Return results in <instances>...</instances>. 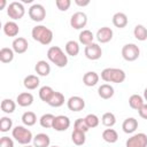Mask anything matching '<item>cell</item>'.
Masks as SVG:
<instances>
[{
    "mask_svg": "<svg viewBox=\"0 0 147 147\" xmlns=\"http://www.w3.org/2000/svg\"><path fill=\"white\" fill-rule=\"evenodd\" d=\"M31 37L33 38V40L40 42L41 45H49L53 40V31L51 29H48L45 25H36L32 28L31 31Z\"/></svg>",
    "mask_w": 147,
    "mask_h": 147,
    "instance_id": "cell-1",
    "label": "cell"
},
{
    "mask_svg": "<svg viewBox=\"0 0 147 147\" xmlns=\"http://www.w3.org/2000/svg\"><path fill=\"white\" fill-rule=\"evenodd\" d=\"M126 74L119 68H106L101 71V79L106 83L121 84L125 80Z\"/></svg>",
    "mask_w": 147,
    "mask_h": 147,
    "instance_id": "cell-2",
    "label": "cell"
},
{
    "mask_svg": "<svg viewBox=\"0 0 147 147\" xmlns=\"http://www.w3.org/2000/svg\"><path fill=\"white\" fill-rule=\"evenodd\" d=\"M47 59L59 68H64L68 64V55L59 46H51L48 48Z\"/></svg>",
    "mask_w": 147,
    "mask_h": 147,
    "instance_id": "cell-3",
    "label": "cell"
},
{
    "mask_svg": "<svg viewBox=\"0 0 147 147\" xmlns=\"http://www.w3.org/2000/svg\"><path fill=\"white\" fill-rule=\"evenodd\" d=\"M11 136L13 138L21 145H29L32 140H33V136L32 132L26 129L23 125H16L13 130H11Z\"/></svg>",
    "mask_w": 147,
    "mask_h": 147,
    "instance_id": "cell-4",
    "label": "cell"
},
{
    "mask_svg": "<svg viewBox=\"0 0 147 147\" xmlns=\"http://www.w3.org/2000/svg\"><path fill=\"white\" fill-rule=\"evenodd\" d=\"M25 14V8L22 2L20 1H13L7 6V15L13 21L21 20Z\"/></svg>",
    "mask_w": 147,
    "mask_h": 147,
    "instance_id": "cell-5",
    "label": "cell"
},
{
    "mask_svg": "<svg viewBox=\"0 0 147 147\" xmlns=\"http://www.w3.org/2000/svg\"><path fill=\"white\" fill-rule=\"evenodd\" d=\"M140 55V49L136 44H125L122 47V56L127 62L136 61Z\"/></svg>",
    "mask_w": 147,
    "mask_h": 147,
    "instance_id": "cell-6",
    "label": "cell"
},
{
    "mask_svg": "<svg viewBox=\"0 0 147 147\" xmlns=\"http://www.w3.org/2000/svg\"><path fill=\"white\" fill-rule=\"evenodd\" d=\"M29 17L34 22H42L46 17V9L40 3H33L28 10Z\"/></svg>",
    "mask_w": 147,
    "mask_h": 147,
    "instance_id": "cell-7",
    "label": "cell"
},
{
    "mask_svg": "<svg viewBox=\"0 0 147 147\" xmlns=\"http://www.w3.org/2000/svg\"><path fill=\"white\" fill-rule=\"evenodd\" d=\"M87 24V15L84 11H76L70 17V25L75 30H80Z\"/></svg>",
    "mask_w": 147,
    "mask_h": 147,
    "instance_id": "cell-8",
    "label": "cell"
},
{
    "mask_svg": "<svg viewBox=\"0 0 147 147\" xmlns=\"http://www.w3.org/2000/svg\"><path fill=\"white\" fill-rule=\"evenodd\" d=\"M125 147H147V134L140 132L131 136L126 140Z\"/></svg>",
    "mask_w": 147,
    "mask_h": 147,
    "instance_id": "cell-9",
    "label": "cell"
},
{
    "mask_svg": "<svg viewBox=\"0 0 147 147\" xmlns=\"http://www.w3.org/2000/svg\"><path fill=\"white\" fill-rule=\"evenodd\" d=\"M84 54H85L86 59H88V60H92V61L99 60L102 56L101 46L99 44H96V42H93V44H91L88 46H85Z\"/></svg>",
    "mask_w": 147,
    "mask_h": 147,
    "instance_id": "cell-10",
    "label": "cell"
},
{
    "mask_svg": "<svg viewBox=\"0 0 147 147\" xmlns=\"http://www.w3.org/2000/svg\"><path fill=\"white\" fill-rule=\"evenodd\" d=\"M70 124H71V122H70V118L68 116L59 115V116H55L52 129H54L57 132H63L70 127Z\"/></svg>",
    "mask_w": 147,
    "mask_h": 147,
    "instance_id": "cell-11",
    "label": "cell"
},
{
    "mask_svg": "<svg viewBox=\"0 0 147 147\" xmlns=\"http://www.w3.org/2000/svg\"><path fill=\"white\" fill-rule=\"evenodd\" d=\"M67 107L71 111H80L85 108V100L78 95L70 96L67 101Z\"/></svg>",
    "mask_w": 147,
    "mask_h": 147,
    "instance_id": "cell-12",
    "label": "cell"
},
{
    "mask_svg": "<svg viewBox=\"0 0 147 147\" xmlns=\"http://www.w3.org/2000/svg\"><path fill=\"white\" fill-rule=\"evenodd\" d=\"M113 36H114V32H113V30H111L110 28H108V26H102V28H100V29L96 31V34H95L98 41L101 42V44H107V42H109V41L113 39Z\"/></svg>",
    "mask_w": 147,
    "mask_h": 147,
    "instance_id": "cell-13",
    "label": "cell"
},
{
    "mask_svg": "<svg viewBox=\"0 0 147 147\" xmlns=\"http://www.w3.org/2000/svg\"><path fill=\"white\" fill-rule=\"evenodd\" d=\"M29 42L23 37H16L11 42V48L16 54H23L28 51Z\"/></svg>",
    "mask_w": 147,
    "mask_h": 147,
    "instance_id": "cell-14",
    "label": "cell"
},
{
    "mask_svg": "<svg viewBox=\"0 0 147 147\" xmlns=\"http://www.w3.org/2000/svg\"><path fill=\"white\" fill-rule=\"evenodd\" d=\"M99 79H100V76L95 71H87L83 76V83L85 86H88V87L95 86L99 83Z\"/></svg>",
    "mask_w": 147,
    "mask_h": 147,
    "instance_id": "cell-15",
    "label": "cell"
},
{
    "mask_svg": "<svg viewBox=\"0 0 147 147\" xmlns=\"http://www.w3.org/2000/svg\"><path fill=\"white\" fill-rule=\"evenodd\" d=\"M3 33L8 37H16L20 32V28L15 21H8L3 24Z\"/></svg>",
    "mask_w": 147,
    "mask_h": 147,
    "instance_id": "cell-16",
    "label": "cell"
},
{
    "mask_svg": "<svg viewBox=\"0 0 147 147\" xmlns=\"http://www.w3.org/2000/svg\"><path fill=\"white\" fill-rule=\"evenodd\" d=\"M16 103L21 107H29L33 103V95L30 92H22L17 95Z\"/></svg>",
    "mask_w": 147,
    "mask_h": 147,
    "instance_id": "cell-17",
    "label": "cell"
},
{
    "mask_svg": "<svg viewBox=\"0 0 147 147\" xmlns=\"http://www.w3.org/2000/svg\"><path fill=\"white\" fill-rule=\"evenodd\" d=\"M34 70L37 72L38 76H41V77H46L49 75L51 72V65L48 62H46L45 60H40L36 63L34 65Z\"/></svg>",
    "mask_w": 147,
    "mask_h": 147,
    "instance_id": "cell-18",
    "label": "cell"
},
{
    "mask_svg": "<svg viewBox=\"0 0 147 147\" xmlns=\"http://www.w3.org/2000/svg\"><path fill=\"white\" fill-rule=\"evenodd\" d=\"M32 142L34 147H49L51 138L46 133H38L33 137Z\"/></svg>",
    "mask_w": 147,
    "mask_h": 147,
    "instance_id": "cell-19",
    "label": "cell"
},
{
    "mask_svg": "<svg viewBox=\"0 0 147 147\" xmlns=\"http://www.w3.org/2000/svg\"><path fill=\"white\" fill-rule=\"evenodd\" d=\"M114 93H115L114 92V87L110 84H102L98 88V94L103 100H108V99L113 98Z\"/></svg>",
    "mask_w": 147,
    "mask_h": 147,
    "instance_id": "cell-20",
    "label": "cell"
},
{
    "mask_svg": "<svg viewBox=\"0 0 147 147\" xmlns=\"http://www.w3.org/2000/svg\"><path fill=\"white\" fill-rule=\"evenodd\" d=\"M122 129L125 133L131 134L138 129V121L134 117H127L126 119H124L122 124Z\"/></svg>",
    "mask_w": 147,
    "mask_h": 147,
    "instance_id": "cell-21",
    "label": "cell"
},
{
    "mask_svg": "<svg viewBox=\"0 0 147 147\" xmlns=\"http://www.w3.org/2000/svg\"><path fill=\"white\" fill-rule=\"evenodd\" d=\"M127 23H129V20H127L126 14H124L122 11H118V13L114 14V16H113V24L116 28L123 29V28H125L127 25Z\"/></svg>",
    "mask_w": 147,
    "mask_h": 147,
    "instance_id": "cell-22",
    "label": "cell"
},
{
    "mask_svg": "<svg viewBox=\"0 0 147 147\" xmlns=\"http://www.w3.org/2000/svg\"><path fill=\"white\" fill-rule=\"evenodd\" d=\"M40 84V80H39V77L37 75H28L24 80H23V85L26 90H36Z\"/></svg>",
    "mask_w": 147,
    "mask_h": 147,
    "instance_id": "cell-23",
    "label": "cell"
},
{
    "mask_svg": "<svg viewBox=\"0 0 147 147\" xmlns=\"http://www.w3.org/2000/svg\"><path fill=\"white\" fill-rule=\"evenodd\" d=\"M64 101H65L64 95L61 92H56L55 91L53 93L52 98L49 99V101L47 102V105H49L51 107H54V108H59V107H61V106L64 105Z\"/></svg>",
    "mask_w": 147,
    "mask_h": 147,
    "instance_id": "cell-24",
    "label": "cell"
},
{
    "mask_svg": "<svg viewBox=\"0 0 147 147\" xmlns=\"http://www.w3.org/2000/svg\"><path fill=\"white\" fill-rule=\"evenodd\" d=\"M102 139L106 142H108V144H115L118 140V133H117L116 130L108 127V129L103 130V132H102Z\"/></svg>",
    "mask_w": 147,
    "mask_h": 147,
    "instance_id": "cell-25",
    "label": "cell"
},
{
    "mask_svg": "<svg viewBox=\"0 0 147 147\" xmlns=\"http://www.w3.org/2000/svg\"><path fill=\"white\" fill-rule=\"evenodd\" d=\"M78 39H79V42H80V44H83L84 46H88V45L93 44L94 34H93V32L90 31V30H83V31H80Z\"/></svg>",
    "mask_w": 147,
    "mask_h": 147,
    "instance_id": "cell-26",
    "label": "cell"
},
{
    "mask_svg": "<svg viewBox=\"0 0 147 147\" xmlns=\"http://www.w3.org/2000/svg\"><path fill=\"white\" fill-rule=\"evenodd\" d=\"M64 48H65L67 55H70V56H77V55L79 54V51H80L79 44H78L77 41H75V40H69V41H67Z\"/></svg>",
    "mask_w": 147,
    "mask_h": 147,
    "instance_id": "cell-27",
    "label": "cell"
},
{
    "mask_svg": "<svg viewBox=\"0 0 147 147\" xmlns=\"http://www.w3.org/2000/svg\"><path fill=\"white\" fill-rule=\"evenodd\" d=\"M14 54L15 52L13 48L9 47H3L0 49V61L2 63H10L14 60Z\"/></svg>",
    "mask_w": 147,
    "mask_h": 147,
    "instance_id": "cell-28",
    "label": "cell"
},
{
    "mask_svg": "<svg viewBox=\"0 0 147 147\" xmlns=\"http://www.w3.org/2000/svg\"><path fill=\"white\" fill-rule=\"evenodd\" d=\"M144 101L145 100H144V98L141 95H139V94H132L129 98V106L132 109H134V110H139L145 105Z\"/></svg>",
    "mask_w": 147,
    "mask_h": 147,
    "instance_id": "cell-29",
    "label": "cell"
},
{
    "mask_svg": "<svg viewBox=\"0 0 147 147\" xmlns=\"http://www.w3.org/2000/svg\"><path fill=\"white\" fill-rule=\"evenodd\" d=\"M133 34L134 38L138 39L139 41H145L147 39V29L142 24H137L133 29Z\"/></svg>",
    "mask_w": 147,
    "mask_h": 147,
    "instance_id": "cell-30",
    "label": "cell"
},
{
    "mask_svg": "<svg viewBox=\"0 0 147 147\" xmlns=\"http://www.w3.org/2000/svg\"><path fill=\"white\" fill-rule=\"evenodd\" d=\"M54 92H55V91H54L51 86L45 85V86L40 87V90H39V98H40L41 101H44V102L47 103V102L49 101V99L52 98V95H53Z\"/></svg>",
    "mask_w": 147,
    "mask_h": 147,
    "instance_id": "cell-31",
    "label": "cell"
},
{
    "mask_svg": "<svg viewBox=\"0 0 147 147\" xmlns=\"http://www.w3.org/2000/svg\"><path fill=\"white\" fill-rule=\"evenodd\" d=\"M71 140L76 146H83L86 141V137H85V132L78 131V130H74L71 133Z\"/></svg>",
    "mask_w": 147,
    "mask_h": 147,
    "instance_id": "cell-32",
    "label": "cell"
},
{
    "mask_svg": "<svg viewBox=\"0 0 147 147\" xmlns=\"http://www.w3.org/2000/svg\"><path fill=\"white\" fill-rule=\"evenodd\" d=\"M55 116L53 114H44L40 118H39V124L41 127L45 129H51L53 127V122H54Z\"/></svg>",
    "mask_w": 147,
    "mask_h": 147,
    "instance_id": "cell-33",
    "label": "cell"
},
{
    "mask_svg": "<svg viewBox=\"0 0 147 147\" xmlns=\"http://www.w3.org/2000/svg\"><path fill=\"white\" fill-rule=\"evenodd\" d=\"M16 109V103L11 99H3L1 101V110L6 114H11Z\"/></svg>",
    "mask_w": 147,
    "mask_h": 147,
    "instance_id": "cell-34",
    "label": "cell"
},
{
    "mask_svg": "<svg viewBox=\"0 0 147 147\" xmlns=\"http://www.w3.org/2000/svg\"><path fill=\"white\" fill-rule=\"evenodd\" d=\"M22 122L25 126H32L36 124L37 122V116L33 111H25L23 115H22Z\"/></svg>",
    "mask_w": 147,
    "mask_h": 147,
    "instance_id": "cell-35",
    "label": "cell"
},
{
    "mask_svg": "<svg viewBox=\"0 0 147 147\" xmlns=\"http://www.w3.org/2000/svg\"><path fill=\"white\" fill-rule=\"evenodd\" d=\"M101 123H102L105 126H107V127H111V126H114V125L116 124V116H115L113 113L107 111V113H105V114L102 115V117H101Z\"/></svg>",
    "mask_w": 147,
    "mask_h": 147,
    "instance_id": "cell-36",
    "label": "cell"
},
{
    "mask_svg": "<svg viewBox=\"0 0 147 147\" xmlns=\"http://www.w3.org/2000/svg\"><path fill=\"white\" fill-rule=\"evenodd\" d=\"M13 121L11 118L7 116H2L0 118V131L1 132H8L9 130H13Z\"/></svg>",
    "mask_w": 147,
    "mask_h": 147,
    "instance_id": "cell-37",
    "label": "cell"
},
{
    "mask_svg": "<svg viewBox=\"0 0 147 147\" xmlns=\"http://www.w3.org/2000/svg\"><path fill=\"white\" fill-rule=\"evenodd\" d=\"M84 118H85V122L90 129H94L100 124V119L95 114H88Z\"/></svg>",
    "mask_w": 147,
    "mask_h": 147,
    "instance_id": "cell-38",
    "label": "cell"
},
{
    "mask_svg": "<svg viewBox=\"0 0 147 147\" xmlns=\"http://www.w3.org/2000/svg\"><path fill=\"white\" fill-rule=\"evenodd\" d=\"M74 130H78V131H82V132H87L90 130V127L87 126L86 122H85V118H77L74 123Z\"/></svg>",
    "mask_w": 147,
    "mask_h": 147,
    "instance_id": "cell-39",
    "label": "cell"
},
{
    "mask_svg": "<svg viewBox=\"0 0 147 147\" xmlns=\"http://www.w3.org/2000/svg\"><path fill=\"white\" fill-rule=\"evenodd\" d=\"M55 5L60 11H67L71 6V1L70 0H56Z\"/></svg>",
    "mask_w": 147,
    "mask_h": 147,
    "instance_id": "cell-40",
    "label": "cell"
},
{
    "mask_svg": "<svg viewBox=\"0 0 147 147\" xmlns=\"http://www.w3.org/2000/svg\"><path fill=\"white\" fill-rule=\"evenodd\" d=\"M0 147H14V141L9 137H1L0 139Z\"/></svg>",
    "mask_w": 147,
    "mask_h": 147,
    "instance_id": "cell-41",
    "label": "cell"
},
{
    "mask_svg": "<svg viewBox=\"0 0 147 147\" xmlns=\"http://www.w3.org/2000/svg\"><path fill=\"white\" fill-rule=\"evenodd\" d=\"M138 113H139V116H140L141 118L147 119V103H145V105L138 110Z\"/></svg>",
    "mask_w": 147,
    "mask_h": 147,
    "instance_id": "cell-42",
    "label": "cell"
},
{
    "mask_svg": "<svg viewBox=\"0 0 147 147\" xmlns=\"http://www.w3.org/2000/svg\"><path fill=\"white\" fill-rule=\"evenodd\" d=\"M75 3L79 7H85L90 5V0H85V1H80V0H75Z\"/></svg>",
    "mask_w": 147,
    "mask_h": 147,
    "instance_id": "cell-43",
    "label": "cell"
},
{
    "mask_svg": "<svg viewBox=\"0 0 147 147\" xmlns=\"http://www.w3.org/2000/svg\"><path fill=\"white\" fill-rule=\"evenodd\" d=\"M6 3H7L6 0H1V1H0V9H3L5 6H6Z\"/></svg>",
    "mask_w": 147,
    "mask_h": 147,
    "instance_id": "cell-44",
    "label": "cell"
},
{
    "mask_svg": "<svg viewBox=\"0 0 147 147\" xmlns=\"http://www.w3.org/2000/svg\"><path fill=\"white\" fill-rule=\"evenodd\" d=\"M144 100L147 101V87L144 90Z\"/></svg>",
    "mask_w": 147,
    "mask_h": 147,
    "instance_id": "cell-45",
    "label": "cell"
},
{
    "mask_svg": "<svg viewBox=\"0 0 147 147\" xmlns=\"http://www.w3.org/2000/svg\"><path fill=\"white\" fill-rule=\"evenodd\" d=\"M23 147H34V146H30V145H24Z\"/></svg>",
    "mask_w": 147,
    "mask_h": 147,
    "instance_id": "cell-46",
    "label": "cell"
},
{
    "mask_svg": "<svg viewBox=\"0 0 147 147\" xmlns=\"http://www.w3.org/2000/svg\"><path fill=\"white\" fill-rule=\"evenodd\" d=\"M51 147H59V146H51Z\"/></svg>",
    "mask_w": 147,
    "mask_h": 147,
    "instance_id": "cell-47",
    "label": "cell"
}]
</instances>
